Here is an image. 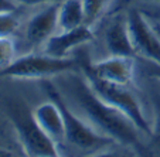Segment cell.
Returning <instances> with one entry per match:
<instances>
[{"label": "cell", "mask_w": 160, "mask_h": 157, "mask_svg": "<svg viewBox=\"0 0 160 157\" xmlns=\"http://www.w3.org/2000/svg\"><path fill=\"white\" fill-rule=\"evenodd\" d=\"M64 86L68 89L70 99L84 113L87 122L92 125V127L113 142L130 147H140V130L126 115L101 99L84 74L78 76L70 72Z\"/></svg>", "instance_id": "cell-1"}, {"label": "cell", "mask_w": 160, "mask_h": 157, "mask_svg": "<svg viewBox=\"0 0 160 157\" xmlns=\"http://www.w3.org/2000/svg\"><path fill=\"white\" fill-rule=\"evenodd\" d=\"M85 24V14L81 0H62L58 6V28L72 30Z\"/></svg>", "instance_id": "cell-12"}, {"label": "cell", "mask_w": 160, "mask_h": 157, "mask_svg": "<svg viewBox=\"0 0 160 157\" xmlns=\"http://www.w3.org/2000/svg\"><path fill=\"white\" fill-rule=\"evenodd\" d=\"M58 6L60 3H48L37 12L26 24V40L31 46H44L47 40L55 34L58 28Z\"/></svg>", "instance_id": "cell-8"}, {"label": "cell", "mask_w": 160, "mask_h": 157, "mask_svg": "<svg viewBox=\"0 0 160 157\" xmlns=\"http://www.w3.org/2000/svg\"><path fill=\"white\" fill-rule=\"evenodd\" d=\"M61 157H62V156H61Z\"/></svg>", "instance_id": "cell-23"}, {"label": "cell", "mask_w": 160, "mask_h": 157, "mask_svg": "<svg viewBox=\"0 0 160 157\" xmlns=\"http://www.w3.org/2000/svg\"><path fill=\"white\" fill-rule=\"evenodd\" d=\"M89 157H132V156L119 153V151H101V153H95Z\"/></svg>", "instance_id": "cell-18"}, {"label": "cell", "mask_w": 160, "mask_h": 157, "mask_svg": "<svg viewBox=\"0 0 160 157\" xmlns=\"http://www.w3.org/2000/svg\"><path fill=\"white\" fill-rule=\"evenodd\" d=\"M17 10H18V4L14 0H0V14L2 13L17 12Z\"/></svg>", "instance_id": "cell-17"}, {"label": "cell", "mask_w": 160, "mask_h": 157, "mask_svg": "<svg viewBox=\"0 0 160 157\" xmlns=\"http://www.w3.org/2000/svg\"><path fill=\"white\" fill-rule=\"evenodd\" d=\"M16 44L12 37H0V71L16 60Z\"/></svg>", "instance_id": "cell-14"}, {"label": "cell", "mask_w": 160, "mask_h": 157, "mask_svg": "<svg viewBox=\"0 0 160 157\" xmlns=\"http://www.w3.org/2000/svg\"><path fill=\"white\" fill-rule=\"evenodd\" d=\"M150 2H156V3H160V0H150Z\"/></svg>", "instance_id": "cell-22"}, {"label": "cell", "mask_w": 160, "mask_h": 157, "mask_svg": "<svg viewBox=\"0 0 160 157\" xmlns=\"http://www.w3.org/2000/svg\"><path fill=\"white\" fill-rule=\"evenodd\" d=\"M21 147L28 157H61L57 142L37 125L33 112L23 106H14L9 112Z\"/></svg>", "instance_id": "cell-5"}, {"label": "cell", "mask_w": 160, "mask_h": 157, "mask_svg": "<svg viewBox=\"0 0 160 157\" xmlns=\"http://www.w3.org/2000/svg\"><path fill=\"white\" fill-rule=\"evenodd\" d=\"M152 136H156L157 139L160 140V110L156 115V120H154V123H153V135H152Z\"/></svg>", "instance_id": "cell-19"}, {"label": "cell", "mask_w": 160, "mask_h": 157, "mask_svg": "<svg viewBox=\"0 0 160 157\" xmlns=\"http://www.w3.org/2000/svg\"><path fill=\"white\" fill-rule=\"evenodd\" d=\"M81 70L88 71L102 81L118 85H130L135 78L136 64L133 57L111 55L95 62H81Z\"/></svg>", "instance_id": "cell-7"}, {"label": "cell", "mask_w": 160, "mask_h": 157, "mask_svg": "<svg viewBox=\"0 0 160 157\" xmlns=\"http://www.w3.org/2000/svg\"><path fill=\"white\" fill-rule=\"evenodd\" d=\"M128 28L136 55L160 65V37L140 10L130 9L126 13Z\"/></svg>", "instance_id": "cell-6"}, {"label": "cell", "mask_w": 160, "mask_h": 157, "mask_svg": "<svg viewBox=\"0 0 160 157\" xmlns=\"http://www.w3.org/2000/svg\"><path fill=\"white\" fill-rule=\"evenodd\" d=\"M42 88L45 89L50 99L58 103L64 118V126H65V140L72 146L81 149V150H98L101 147H108L113 143V140L108 136L99 133L95 127H92L87 120L75 115V112L67 105L64 96L58 91L52 82L42 81Z\"/></svg>", "instance_id": "cell-3"}, {"label": "cell", "mask_w": 160, "mask_h": 157, "mask_svg": "<svg viewBox=\"0 0 160 157\" xmlns=\"http://www.w3.org/2000/svg\"><path fill=\"white\" fill-rule=\"evenodd\" d=\"M105 46L111 55L119 57H136L128 28L126 14L113 17L105 30Z\"/></svg>", "instance_id": "cell-10"}, {"label": "cell", "mask_w": 160, "mask_h": 157, "mask_svg": "<svg viewBox=\"0 0 160 157\" xmlns=\"http://www.w3.org/2000/svg\"><path fill=\"white\" fill-rule=\"evenodd\" d=\"M81 71L92 86L94 92L101 99L121 110L123 115H126L133 122V125L140 130V133H145L149 136L153 135V125L148 120L139 98L129 89V85L111 84V82L102 81L88 71Z\"/></svg>", "instance_id": "cell-4"}, {"label": "cell", "mask_w": 160, "mask_h": 157, "mask_svg": "<svg viewBox=\"0 0 160 157\" xmlns=\"http://www.w3.org/2000/svg\"><path fill=\"white\" fill-rule=\"evenodd\" d=\"M18 6H41L48 3H61L62 0H14Z\"/></svg>", "instance_id": "cell-16"}, {"label": "cell", "mask_w": 160, "mask_h": 157, "mask_svg": "<svg viewBox=\"0 0 160 157\" xmlns=\"http://www.w3.org/2000/svg\"><path fill=\"white\" fill-rule=\"evenodd\" d=\"M149 74H150L152 76H154L157 81H160V65L152 64V68H150V71H149Z\"/></svg>", "instance_id": "cell-21"}, {"label": "cell", "mask_w": 160, "mask_h": 157, "mask_svg": "<svg viewBox=\"0 0 160 157\" xmlns=\"http://www.w3.org/2000/svg\"><path fill=\"white\" fill-rule=\"evenodd\" d=\"M85 14V24L94 26L108 10L112 0H81Z\"/></svg>", "instance_id": "cell-13"}, {"label": "cell", "mask_w": 160, "mask_h": 157, "mask_svg": "<svg viewBox=\"0 0 160 157\" xmlns=\"http://www.w3.org/2000/svg\"><path fill=\"white\" fill-rule=\"evenodd\" d=\"M81 62L75 58H57L45 54H24L17 57L9 66L0 71V79H48L62 74L75 72Z\"/></svg>", "instance_id": "cell-2"}, {"label": "cell", "mask_w": 160, "mask_h": 157, "mask_svg": "<svg viewBox=\"0 0 160 157\" xmlns=\"http://www.w3.org/2000/svg\"><path fill=\"white\" fill-rule=\"evenodd\" d=\"M20 27V17L17 12L0 14V37H12Z\"/></svg>", "instance_id": "cell-15"}, {"label": "cell", "mask_w": 160, "mask_h": 157, "mask_svg": "<svg viewBox=\"0 0 160 157\" xmlns=\"http://www.w3.org/2000/svg\"><path fill=\"white\" fill-rule=\"evenodd\" d=\"M33 116L37 125L48 135L55 142L65 139V126H64V118L61 109L57 102L50 99L38 105L33 110Z\"/></svg>", "instance_id": "cell-11"}, {"label": "cell", "mask_w": 160, "mask_h": 157, "mask_svg": "<svg viewBox=\"0 0 160 157\" xmlns=\"http://www.w3.org/2000/svg\"><path fill=\"white\" fill-rule=\"evenodd\" d=\"M0 157H20V156L17 153H14L13 150H10V149L0 146Z\"/></svg>", "instance_id": "cell-20"}, {"label": "cell", "mask_w": 160, "mask_h": 157, "mask_svg": "<svg viewBox=\"0 0 160 157\" xmlns=\"http://www.w3.org/2000/svg\"><path fill=\"white\" fill-rule=\"evenodd\" d=\"M92 38H94V31L87 24L72 30H61V33H55L47 40L44 44V52L51 57L65 58L74 48L92 41Z\"/></svg>", "instance_id": "cell-9"}]
</instances>
